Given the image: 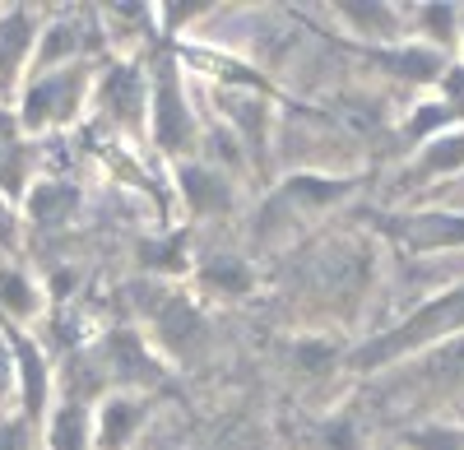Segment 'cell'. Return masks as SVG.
I'll return each mask as SVG.
<instances>
[{
	"mask_svg": "<svg viewBox=\"0 0 464 450\" xmlns=\"http://www.w3.org/2000/svg\"><path fill=\"white\" fill-rule=\"evenodd\" d=\"M464 334V283L446 288L441 297H432V302H422L409 321H400L395 330H385L376 334L372 344L353 349L348 353V367H358V371H376L385 362H400L409 353H428L446 340H459Z\"/></svg>",
	"mask_w": 464,
	"mask_h": 450,
	"instance_id": "obj_1",
	"label": "cell"
},
{
	"mask_svg": "<svg viewBox=\"0 0 464 450\" xmlns=\"http://www.w3.org/2000/svg\"><path fill=\"white\" fill-rule=\"evenodd\" d=\"M93 98V65L74 61L47 74H28L24 89H19V135H43L56 126H70Z\"/></svg>",
	"mask_w": 464,
	"mask_h": 450,
	"instance_id": "obj_2",
	"label": "cell"
},
{
	"mask_svg": "<svg viewBox=\"0 0 464 450\" xmlns=\"http://www.w3.org/2000/svg\"><path fill=\"white\" fill-rule=\"evenodd\" d=\"M149 130H153V144L163 148L168 158H190V148L200 144V126H196V111L186 102V84H181V70L172 61L159 65L149 84Z\"/></svg>",
	"mask_w": 464,
	"mask_h": 450,
	"instance_id": "obj_3",
	"label": "cell"
},
{
	"mask_svg": "<svg viewBox=\"0 0 464 450\" xmlns=\"http://www.w3.org/2000/svg\"><path fill=\"white\" fill-rule=\"evenodd\" d=\"M93 367H98L107 395H111V390L140 395L144 386H159V377H163L159 349H153L144 334L130 330V325H116V330L102 334V344L93 349Z\"/></svg>",
	"mask_w": 464,
	"mask_h": 450,
	"instance_id": "obj_4",
	"label": "cell"
},
{
	"mask_svg": "<svg viewBox=\"0 0 464 450\" xmlns=\"http://www.w3.org/2000/svg\"><path fill=\"white\" fill-rule=\"evenodd\" d=\"M10 334V353H14V390H19V414L28 423L43 427L47 414H52V386H56V371L43 353V344L33 340L28 330L19 325H5Z\"/></svg>",
	"mask_w": 464,
	"mask_h": 450,
	"instance_id": "obj_5",
	"label": "cell"
},
{
	"mask_svg": "<svg viewBox=\"0 0 464 450\" xmlns=\"http://www.w3.org/2000/svg\"><path fill=\"white\" fill-rule=\"evenodd\" d=\"M205 311L190 297H163L149 316V344L168 358H186L205 344Z\"/></svg>",
	"mask_w": 464,
	"mask_h": 450,
	"instance_id": "obj_6",
	"label": "cell"
},
{
	"mask_svg": "<svg viewBox=\"0 0 464 450\" xmlns=\"http://www.w3.org/2000/svg\"><path fill=\"white\" fill-rule=\"evenodd\" d=\"M149 423V399L130 390H111L93 404V450H130Z\"/></svg>",
	"mask_w": 464,
	"mask_h": 450,
	"instance_id": "obj_7",
	"label": "cell"
},
{
	"mask_svg": "<svg viewBox=\"0 0 464 450\" xmlns=\"http://www.w3.org/2000/svg\"><path fill=\"white\" fill-rule=\"evenodd\" d=\"M385 228H395V237L409 251H455L464 246V214L455 209H418V214H400Z\"/></svg>",
	"mask_w": 464,
	"mask_h": 450,
	"instance_id": "obj_8",
	"label": "cell"
},
{
	"mask_svg": "<svg viewBox=\"0 0 464 450\" xmlns=\"http://www.w3.org/2000/svg\"><path fill=\"white\" fill-rule=\"evenodd\" d=\"M93 98L111 111V121H121V126H140L149 121V80H144V70L140 65H111L102 74V84H93Z\"/></svg>",
	"mask_w": 464,
	"mask_h": 450,
	"instance_id": "obj_9",
	"label": "cell"
},
{
	"mask_svg": "<svg viewBox=\"0 0 464 450\" xmlns=\"http://www.w3.org/2000/svg\"><path fill=\"white\" fill-rule=\"evenodd\" d=\"M43 450H93V408L80 399H56L43 423Z\"/></svg>",
	"mask_w": 464,
	"mask_h": 450,
	"instance_id": "obj_10",
	"label": "cell"
},
{
	"mask_svg": "<svg viewBox=\"0 0 464 450\" xmlns=\"http://www.w3.org/2000/svg\"><path fill=\"white\" fill-rule=\"evenodd\" d=\"M43 307H47L43 283H37L24 265H0V321L24 330L43 316Z\"/></svg>",
	"mask_w": 464,
	"mask_h": 450,
	"instance_id": "obj_11",
	"label": "cell"
},
{
	"mask_svg": "<svg viewBox=\"0 0 464 450\" xmlns=\"http://www.w3.org/2000/svg\"><path fill=\"white\" fill-rule=\"evenodd\" d=\"M19 205H24V218L37 223V228H61V223H70V214L80 209V191H74L70 181L43 177V181L28 186V196Z\"/></svg>",
	"mask_w": 464,
	"mask_h": 450,
	"instance_id": "obj_12",
	"label": "cell"
},
{
	"mask_svg": "<svg viewBox=\"0 0 464 450\" xmlns=\"http://www.w3.org/2000/svg\"><path fill=\"white\" fill-rule=\"evenodd\" d=\"M177 181H181V196L196 214H223L232 205V186L214 163H177Z\"/></svg>",
	"mask_w": 464,
	"mask_h": 450,
	"instance_id": "obj_13",
	"label": "cell"
},
{
	"mask_svg": "<svg viewBox=\"0 0 464 450\" xmlns=\"http://www.w3.org/2000/svg\"><path fill=\"white\" fill-rule=\"evenodd\" d=\"M376 61L395 74L404 84H432L437 74L446 70V56L428 43H395V47H381Z\"/></svg>",
	"mask_w": 464,
	"mask_h": 450,
	"instance_id": "obj_14",
	"label": "cell"
},
{
	"mask_svg": "<svg viewBox=\"0 0 464 450\" xmlns=\"http://www.w3.org/2000/svg\"><path fill=\"white\" fill-rule=\"evenodd\" d=\"M455 172H464V130H446L418 148V158H413L418 181H437V177H455Z\"/></svg>",
	"mask_w": 464,
	"mask_h": 450,
	"instance_id": "obj_15",
	"label": "cell"
},
{
	"mask_svg": "<svg viewBox=\"0 0 464 450\" xmlns=\"http://www.w3.org/2000/svg\"><path fill=\"white\" fill-rule=\"evenodd\" d=\"M334 14L358 37H367V43H391V37L404 28L395 5H334Z\"/></svg>",
	"mask_w": 464,
	"mask_h": 450,
	"instance_id": "obj_16",
	"label": "cell"
},
{
	"mask_svg": "<svg viewBox=\"0 0 464 450\" xmlns=\"http://www.w3.org/2000/svg\"><path fill=\"white\" fill-rule=\"evenodd\" d=\"M200 279H205V288H214L218 297H242V292H251V283H256V274H251V265L242 255H209L205 265H200Z\"/></svg>",
	"mask_w": 464,
	"mask_h": 450,
	"instance_id": "obj_17",
	"label": "cell"
},
{
	"mask_svg": "<svg viewBox=\"0 0 464 450\" xmlns=\"http://www.w3.org/2000/svg\"><path fill=\"white\" fill-rule=\"evenodd\" d=\"M418 24H422V33H428L422 43L437 47V52L455 47L464 37V14L455 5H418Z\"/></svg>",
	"mask_w": 464,
	"mask_h": 450,
	"instance_id": "obj_18",
	"label": "cell"
},
{
	"mask_svg": "<svg viewBox=\"0 0 464 450\" xmlns=\"http://www.w3.org/2000/svg\"><path fill=\"white\" fill-rule=\"evenodd\" d=\"M400 445H404V450H464V432H459V427L428 423V427L404 432V441H400Z\"/></svg>",
	"mask_w": 464,
	"mask_h": 450,
	"instance_id": "obj_19",
	"label": "cell"
},
{
	"mask_svg": "<svg viewBox=\"0 0 464 450\" xmlns=\"http://www.w3.org/2000/svg\"><path fill=\"white\" fill-rule=\"evenodd\" d=\"M0 450H43V427L14 408V414L0 418Z\"/></svg>",
	"mask_w": 464,
	"mask_h": 450,
	"instance_id": "obj_20",
	"label": "cell"
},
{
	"mask_svg": "<svg viewBox=\"0 0 464 450\" xmlns=\"http://www.w3.org/2000/svg\"><path fill=\"white\" fill-rule=\"evenodd\" d=\"M19 408V390H14V353H10V334L0 321V418Z\"/></svg>",
	"mask_w": 464,
	"mask_h": 450,
	"instance_id": "obj_21",
	"label": "cell"
},
{
	"mask_svg": "<svg viewBox=\"0 0 464 450\" xmlns=\"http://www.w3.org/2000/svg\"><path fill=\"white\" fill-rule=\"evenodd\" d=\"M441 102L455 111V121L464 117V65H446L441 70Z\"/></svg>",
	"mask_w": 464,
	"mask_h": 450,
	"instance_id": "obj_22",
	"label": "cell"
},
{
	"mask_svg": "<svg viewBox=\"0 0 464 450\" xmlns=\"http://www.w3.org/2000/svg\"><path fill=\"white\" fill-rule=\"evenodd\" d=\"M14 223H19V205L0 196V246H14Z\"/></svg>",
	"mask_w": 464,
	"mask_h": 450,
	"instance_id": "obj_23",
	"label": "cell"
},
{
	"mask_svg": "<svg viewBox=\"0 0 464 450\" xmlns=\"http://www.w3.org/2000/svg\"><path fill=\"white\" fill-rule=\"evenodd\" d=\"M459 43H464V37H459Z\"/></svg>",
	"mask_w": 464,
	"mask_h": 450,
	"instance_id": "obj_24",
	"label": "cell"
}]
</instances>
